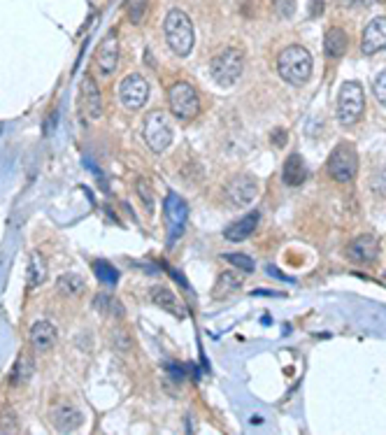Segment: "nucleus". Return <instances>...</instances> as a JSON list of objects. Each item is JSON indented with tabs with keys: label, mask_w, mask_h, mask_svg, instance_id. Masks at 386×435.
<instances>
[{
	"label": "nucleus",
	"mask_w": 386,
	"mask_h": 435,
	"mask_svg": "<svg viewBox=\"0 0 386 435\" xmlns=\"http://www.w3.org/2000/svg\"><path fill=\"white\" fill-rule=\"evenodd\" d=\"M147 3L149 0H126V12H128V19L133 23H142L147 12Z\"/></svg>",
	"instance_id": "26"
},
{
	"label": "nucleus",
	"mask_w": 386,
	"mask_h": 435,
	"mask_svg": "<svg viewBox=\"0 0 386 435\" xmlns=\"http://www.w3.org/2000/svg\"><path fill=\"white\" fill-rule=\"evenodd\" d=\"M167 103L177 119H193L200 112V98L189 82H175L167 91Z\"/></svg>",
	"instance_id": "7"
},
{
	"label": "nucleus",
	"mask_w": 386,
	"mask_h": 435,
	"mask_svg": "<svg viewBox=\"0 0 386 435\" xmlns=\"http://www.w3.org/2000/svg\"><path fill=\"white\" fill-rule=\"evenodd\" d=\"M136 191H138V196L142 198V205H145V210L152 212V210H154V191H152V184L140 177V180L136 182Z\"/></svg>",
	"instance_id": "27"
},
{
	"label": "nucleus",
	"mask_w": 386,
	"mask_h": 435,
	"mask_svg": "<svg viewBox=\"0 0 386 435\" xmlns=\"http://www.w3.org/2000/svg\"><path fill=\"white\" fill-rule=\"evenodd\" d=\"M94 272H96V277L103 282V284H116L119 282V270H116L114 265H110L107 261H96L94 263Z\"/></svg>",
	"instance_id": "25"
},
{
	"label": "nucleus",
	"mask_w": 386,
	"mask_h": 435,
	"mask_svg": "<svg viewBox=\"0 0 386 435\" xmlns=\"http://www.w3.org/2000/svg\"><path fill=\"white\" fill-rule=\"evenodd\" d=\"M33 373H35V361H33V354H31V351H19V356H16L14 368H12V382L14 384L28 382L33 378Z\"/></svg>",
	"instance_id": "21"
},
{
	"label": "nucleus",
	"mask_w": 386,
	"mask_h": 435,
	"mask_svg": "<svg viewBox=\"0 0 386 435\" xmlns=\"http://www.w3.org/2000/svg\"><path fill=\"white\" fill-rule=\"evenodd\" d=\"M377 254H380V245L373 236H360L347 247V256L354 263H375Z\"/></svg>",
	"instance_id": "13"
},
{
	"label": "nucleus",
	"mask_w": 386,
	"mask_h": 435,
	"mask_svg": "<svg viewBox=\"0 0 386 435\" xmlns=\"http://www.w3.org/2000/svg\"><path fill=\"white\" fill-rule=\"evenodd\" d=\"M119 56H121V47H119V38H116V31H110L103 38V43L98 47V68L103 75H112L119 65Z\"/></svg>",
	"instance_id": "12"
},
{
	"label": "nucleus",
	"mask_w": 386,
	"mask_h": 435,
	"mask_svg": "<svg viewBox=\"0 0 386 435\" xmlns=\"http://www.w3.org/2000/svg\"><path fill=\"white\" fill-rule=\"evenodd\" d=\"M386 49V16H375L363 31L360 38V52L365 56H373L377 52Z\"/></svg>",
	"instance_id": "10"
},
{
	"label": "nucleus",
	"mask_w": 386,
	"mask_h": 435,
	"mask_svg": "<svg viewBox=\"0 0 386 435\" xmlns=\"http://www.w3.org/2000/svg\"><path fill=\"white\" fill-rule=\"evenodd\" d=\"M347 45H349V38H347V33L338 28V26H333L326 31V35H324V52L329 58H340V56H345L347 52Z\"/></svg>",
	"instance_id": "19"
},
{
	"label": "nucleus",
	"mask_w": 386,
	"mask_h": 435,
	"mask_svg": "<svg viewBox=\"0 0 386 435\" xmlns=\"http://www.w3.org/2000/svg\"><path fill=\"white\" fill-rule=\"evenodd\" d=\"M242 68H245V56H242L240 49H224L221 54L212 58L209 72H212V79L216 84L228 89L240 79Z\"/></svg>",
	"instance_id": "5"
},
{
	"label": "nucleus",
	"mask_w": 386,
	"mask_h": 435,
	"mask_svg": "<svg viewBox=\"0 0 386 435\" xmlns=\"http://www.w3.org/2000/svg\"><path fill=\"white\" fill-rule=\"evenodd\" d=\"M56 287H58V291H61L63 296H68V298H77V296H82V294H84V289H87V284H84V280L79 277V275L70 272V275H61V277H58V282H56Z\"/></svg>",
	"instance_id": "23"
},
{
	"label": "nucleus",
	"mask_w": 386,
	"mask_h": 435,
	"mask_svg": "<svg viewBox=\"0 0 386 435\" xmlns=\"http://www.w3.org/2000/svg\"><path fill=\"white\" fill-rule=\"evenodd\" d=\"M275 10H277V16H282V19H289V16L296 12V3H293V0H277Z\"/></svg>",
	"instance_id": "31"
},
{
	"label": "nucleus",
	"mask_w": 386,
	"mask_h": 435,
	"mask_svg": "<svg viewBox=\"0 0 386 435\" xmlns=\"http://www.w3.org/2000/svg\"><path fill=\"white\" fill-rule=\"evenodd\" d=\"M165 219H167V240H175L182 236L184 226H187V219H189V205L184 203V200L177 196V194H167L165 198Z\"/></svg>",
	"instance_id": "9"
},
{
	"label": "nucleus",
	"mask_w": 386,
	"mask_h": 435,
	"mask_svg": "<svg viewBox=\"0 0 386 435\" xmlns=\"http://www.w3.org/2000/svg\"><path fill=\"white\" fill-rule=\"evenodd\" d=\"M84 424V417L79 409L75 407H58L54 412V426L58 433H75Z\"/></svg>",
	"instance_id": "20"
},
{
	"label": "nucleus",
	"mask_w": 386,
	"mask_h": 435,
	"mask_svg": "<svg viewBox=\"0 0 386 435\" xmlns=\"http://www.w3.org/2000/svg\"><path fill=\"white\" fill-rule=\"evenodd\" d=\"M307 177V168L305 161L300 154H291L287 161H284V170H282V180L287 187H300Z\"/></svg>",
	"instance_id": "17"
},
{
	"label": "nucleus",
	"mask_w": 386,
	"mask_h": 435,
	"mask_svg": "<svg viewBox=\"0 0 386 435\" xmlns=\"http://www.w3.org/2000/svg\"><path fill=\"white\" fill-rule=\"evenodd\" d=\"M242 287V277L235 272H221L219 280H216V284L212 287V296L216 300H226L231 294H235Z\"/></svg>",
	"instance_id": "22"
},
{
	"label": "nucleus",
	"mask_w": 386,
	"mask_h": 435,
	"mask_svg": "<svg viewBox=\"0 0 386 435\" xmlns=\"http://www.w3.org/2000/svg\"><path fill=\"white\" fill-rule=\"evenodd\" d=\"M289 140V136H287V131H282V128H277V133H275V142L277 145H284V142Z\"/></svg>",
	"instance_id": "33"
},
{
	"label": "nucleus",
	"mask_w": 386,
	"mask_h": 435,
	"mask_svg": "<svg viewBox=\"0 0 386 435\" xmlns=\"http://www.w3.org/2000/svg\"><path fill=\"white\" fill-rule=\"evenodd\" d=\"M152 300H154V305H158L161 309H165V312L175 314L177 319H184V316H187V309H184V305L180 303L177 296H175L170 289L154 287V289H152Z\"/></svg>",
	"instance_id": "18"
},
{
	"label": "nucleus",
	"mask_w": 386,
	"mask_h": 435,
	"mask_svg": "<svg viewBox=\"0 0 386 435\" xmlns=\"http://www.w3.org/2000/svg\"><path fill=\"white\" fill-rule=\"evenodd\" d=\"M365 110V94L360 82L349 79L338 91V121L342 126H354L363 116Z\"/></svg>",
	"instance_id": "3"
},
{
	"label": "nucleus",
	"mask_w": 386,
	"mask_h": 435,
	"mask_svg": "<svg viewBox=\"0 0 386 435\" xmlns=\"http://www.w3.org/2000/svg\"><path fill=\"white\" fill-rule=\"evenodd\" d=\"M114 347L119 349V351H128L131 349V340H128V336H126L123 331H116L114 333Z\"/></svg>",
	"instance_id": "32"
},
{
	"label": "nucleus",
	"mask_w": 386,
	"mask_h": 435,
	"mask_svg": "<svg viewBox=\"0 0 386 435\" xmlns=\"http://www.w3.org/2000/svg\"><path fill=\"white\" fill-rule=\"evenodd\" d=\"M26 277H28V287H40L42 282L47 280V265L42 261V256L38 252H33L26 265Z\"/></svg>",
	"instance_id": "24"
},
{
	"label": "nucleus",
	"mask_w": 386,
	"mask_h": 435,
	"mask_svg": "<svg viewBox=\"0 0 386 435\" xmlns=\"http://www.w3.org/2000/svg\"><path fill=\"white\" fill-rule=\"evenodd\" d=\"M373 94H375V98L386 107V70H382V72L373 79Z\"/></svg>",
	"instance_id": "30"
},
{
	"label": "nucleus",
	"mask_w": 386,
	"mask_h": 435,
	"mask_svg": "<svg viewBox=\"0 0 386 435\" xmlns=\"http://www.w3.org/2000/svg\"><path fill=\"white\" fill-rule=\"evenodd\" d=\"M312 68H314L312 54L300 45L287 47L280 54V58H277V72H280V77L293 87L307 84L309 75H312Z\"/></svg>",
	"instance_id": "1"
},
{
	"label": "nucleus",
	"mask_w": 386,
	"mask_h": 435,
	"mask_svg": "<svg viewBox=\"0 0 386 435\" xmlns=\"http://www.w3.org/2000/svg\"><path fill=\"white\" fill-rule=\"evenodd\" d=\"M226 196L233 205H249L251 200L258 196V184L254 177H249V175H238V177H233L228 182V187H226Z\"/></svg>",
	"instance_id": "11"
},
{
	"label": "nucleus",
	"mask_w": 386,
	"mask_h": 435,
	"mask_svg": "<svg viewBox=\"0 0 386 435\" xmlns=\"http://www.w3.org/2000/svg\"><path fill=\"white\" fill-rule=\"evenodd\" d=\"M329 175L340 184H349L358 172V154L351 142H338L326 163Z\"/></svg>",
	"instance_id": "4"
},
{
	"label": "nucleus",
	"mask_w": 386,
	"mask_h": 435,
	"mask_svg": "<svg viewBox=\"0 0 386 435\" xmlns=\"http://www.w3.org/2000/svg\"><path fill=\"white\" fill-rule=\"evenodd\" d=\"M82 96H84V107H87L91 119H100L103 116V96H100V89L91 75H84Z\"/></svg>",
	"instance_id": "14"
},
{
	"label": "nucleus",
	"mask_w": 386,
	"mask_h": 435,
	"mask_svg": "<svg viewBox=\"0 0 386 435\" xmlns=\"http://www.w3.org/2000/svg\"><path fill=\"white\" fill-rule=\"evenodd\" d=\"M224 261H228L231 265L240 268V270H245V272H251L256 268L254 258L247 254H224Z\"/></svg>",
	"instance_id": "28"
},
{
	"label": "nucleus",
	"mask_w": 386,
	"mask_h": 435,
	"mask_svg": "<svg viewBox=\"0 0 386 435\" xmlns=\"http://www.w3.org/2000/svg\"><path fill=\"white\" fill-rule=\"evenodd\" d=\"M149 98V84L142 75H128L119 84V100L128 110H140Z\"/></svg>",
	"instance_id": "8"
},
{
	"label": "nucleus",
	"mask_w": 386,
	"mask_h": 435,
	"mask_svg": "<svg viewBox=\"0 0 386 435\" xmlns=\"http://www.w3.org/2000/svg\"><path fill=\"white\" fill-rule=\"evenodd\" d=\"M258 221H261V214H258V212H249V214L242 216V219L231 224L228 228L224 231V238L231 240V242H245L251 236V233L256 231Z\"/></svg>",
	"instance_id": "15"
},
{
	"label": "nucleus",
	"mask_w": 386,
	"mask_h": 435,
	"mask_svg": "<svg viewBox=\"0 0 386 435\" xmlns=\"http://www.w3.org/2000/svg\"><path fill=\"white\" fill-rule=\"evenodd\" d=\"M142 136H145V142L154 149L156 154L165 152L167 147L172 145V123L167 119V114L161 110H154L145 116V123H142Z\"/></svg>",
	"instance_id": "6"
},
{
	"label": "nucleus",
	"mask_w": 386,
	"mask_h": 435,
	"mask_svg": "<svg viewBox=\"0 0 386 435\" xmlns=\"http://www.w3.org/2000/svg\"><path fill=\"white\" fill-rule=\"evenodd\" d=\"M354 3H358V0H354ZM363 3H368V0H363Z\"/></svg>",
	"instance_id": "35"
},
{
	"label": "nucleus",
	"mask_w": 386,
	"mask_h": 435,
	"mask_svg": "<svg viewBox=\"0 0 386 435\" xmlns=\"http://www.w3.org/2000/svg\"><path fill=\"white\" fill-rule=\"evenodd\" d=\"M163 31H165V40L175 56H189L193 43H196V31H193V23L189 19L187 12L182 10H170L163 21Z\"/></svg>",
	"instance_id": "2"
},
{
	"label": "nucleus",
	"mask_w": 386,
	"mask_h": 435,
	"mask_svg": "<svg viewBox=\"0 0 386 435\" xmlns=\"http://www.w3.org/2000/svg\"><path fill=\"white\" fill-rule=\"evenodd\" d=\"M56 338H58V333L54 329V324H49V321L33 324L31 342H33V347H35V351H49L56 345Z\"/></svg>",
	"instance_id": "16"
},
{
	"label": "nucleus",
	"mask_w": 386,
	"mask_h": 435,
	"mask_svg": "<svg viewBox=\"0 0 386 435\" xmlns=\"http://www.w3.org/2000/svg\"><path fill=\"white\" fill-rule=\"evenodd\" d=\"M268 272L270 275H275V277H280V280H284V282H291V277H287V275H282L280 270H277L275 265H268Z\"/></svg>",
	"instance_id": "34"
},
{
	"label": "nucleus",
	"mask_w": 386,
	"mask_h": 435,
	"mask_svg": "<svg viewBox=\"0 0 386 435\" xmlns=\"http://www.w3.org/2000/svg\"><path fill=\"white\" fill-rule=\"evenodd\" d=\"M19 431V422L12 409H3L0 412V433H16Z\"/></svg>",
	"instance_id": "29"
}]
</instances>
